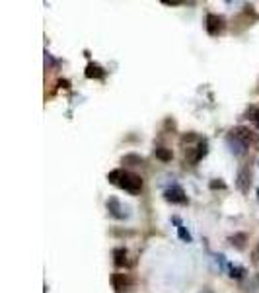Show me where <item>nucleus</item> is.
<instances>
[{
    "label": "nucleus",
    "instance_id": "1",
    "mask_svg": "<svg viewBox=\"0 0 259 293\" xmlns=\"http://www.w3.org/2000/svg\"><path fill=\"white\" fill-rule=\"evenodd\" d=\"M107 180L129 193H138L142 190V178L133 174V172H127V170H113L107 174Z\"/></svg>",
    "mask_w": 259,
    "mask_h": 293
},
{
    "label": "nucleus",
    "instance_id": "2",
    "mask_svg": "<svg viewBox=\"0 0 259 293\" xmlns=\"http://www.w3.org/2000/svg\"><path fill=\"white\" fill-rule=\"evenodd\" d=\"M226 27V20L218 14H209L207 16V31L210 36H220Z\"/></svg>",
    "mask_w": 259,
    "mask_h": 293
},
{
    "label": "nucleus",
    "instance_id": "3",
    "mask_svg": "<svg viewBox=\"0 0 259 293\" xmlns=\"http://www.w3.org/2000/svg\"><path fill=\"white\" fill-rule=\"evenodd\" d=\"M236 188L242 191V193H247L249 188H251V170L249 166H242L238 176H236Z\"/></svg>",
    "mask_w": 259,
    "mask_h": 293
},
{
    "label": "nucleus",
    "instance_id": "4",
    "mask_svg": "<svg viewBox=\"0 0 259 293\" xmlns=\"http://www.w3.org/2000/svg\"><path fill=\"white\" fill-rule=\"evenodd\" d=\"M164 200L170 204H187V196L179 186H172L164 191Z\"/></svg>",
    "mask_w": 259,
    "mask_h": 293
},
{
    "label": "nucleus",
    "instance_id": "5",
    "mask_svg": "<svg viewBox=\"0 0 259 293\" xmlns=\"http://www.w3.org/2000/svg\"><path fill=\"white\" fill-rule=\"evenodd\" d=\"M105 205H107V211H109L115 219H125V217L129 215V209H127V207H125L117 198H109Z\"/></svg>",
    "mask_w": 259,
    "mask_h": 293
},
{
    "label": "nucleus",
    "instance_id": "6",
    "mask_svg": "<svg viewBox=\"0 0 259 293\" xmlns=\"http://www.w3.org/2000/svg\"><path fill=\"white\" fill-rule=\"evenodd\" d=\"M226 145H228L230 153L236 154V156H242V154L246 153V149H247L246 143H242V141L238 139L236 135H232V133H228V137H226Z\"/></svg>",
    "mask_w": 259,
    "mask_h": 293
},
{
    "label": "nucleus",
    "instance_id": "7",
    "mask_svg": "<svg viewBox=\"0 0 259 293\" xmlns=\"http://www.w3.org/2000/svg\"><path fill=\"white\" fill-rule=\"evenodd\" d=\"M111 283H113V289H115V293H123L127 291V287H129V278L125 276V274H113L111 276Z\"/></svg>",
    "mask_w": 259,
    "mask_h": 293
},
{
    "label": "nucleus",
    "instance_id": "8",
    "mask_svg": "<svg viewBox=\"0 0 259 293\" xmlns=\"http://www.w3.org/2000/svg\"><path fill=\"white\" fill-rule=\"evenodd\" d=\"M230 133H232V135H236V137L242 141V143H246L247 147H249L251 143H255V137H253V133H251V131H249L247 127H234L232 131H230Z\"/></svg>",
    "mask_w": 259,
    "mask_h": 293
},
{
    "label": "nucleus",
    "instance_id": "9",
    "mask_svg": "<svg viewBox=\"0 0 259 293\" xmlns=\"http://www.w3.org/2000/svg\"><path fill=\"white\" fill-rule=\"evenodd\" d=\"M86 78H103L105 77V71L99 67V64H96V63H90L86 67Z\"/></svg>",
    "mask_w": 259,
    "mask_h": 293
},
{
    "label": "nucleus",
    "instance_id": "10",
    "mask_svg": "<svg viewBox=\"0 0 259 293\" xmlns=\"http://www.w3.org/2000/svg\"><path fill=\"white\" fill-rule=\"evenodd\" d=\"M127 250L125 248H115L113 250V262H115V266L117 268H123L127 266Z\"/></svg>",
    "mask_w": 259,
    "mask_h": 293
},
{
    "label": "nucleus",
    "instance_id": "11",
    "mask_svg": "<svg viewBox=\"0 0 259 293\" xmlns=\"http://www.w3.org/2000/svg\"><path fill=\"white\" fill-rule=\"evenodd\" d=\"M246 241H247L246 233H238V235H234V237H230V239H228V242H230L232 246H236L238 250H242V248L246 246Z\"/></svg>",
    "mask_w": 259,
    "mask_h": 293
},
{
    "label": "nucleus",
    "instance_id": "12",
    "mask_svg": "<svg viewBox=\"0 0 259 293\" xmlns=\"http://www.w3.org/2000/svg\"><path fill=\"white\" fill-rule=\"evenodd\" d=\"M228 270H230V278H236V280H242L246 274V270L242 266H228Z\"/></svg>",
    "mask_w": 259,
    "mask_h": 293
},
{
    "label": "nucleus",
    "instance_id": "13",
    "mask_svg": "<svg viewBox=\"0 0 259 293\" xmlns=\"http://www.w3.org/2000/svg\"><path fill=\"white\" fill-rule=\"evenodd\" d=\"M154 153H156V156H158L160 160H172V151H168V149H164V147H158Z\"/></svg>",
    "mask_w": 259,
    "mask_h": 293
},
{
    "label": "nucleus",
    "instance_id": "14",
    "mask_svg": "<svg viewBox=\"0 0 259 293\" xmlns=\"http://www.w3.org/2000/svg\"><path fill=\"white\" fill-rule=\"evenodd\" d=\"M173 221L177 223V233H179V239H181V241H185V242H191V235H189V233H187V231H185L183 227L179 225V221H177V219H173Z\"/></svg>",
    "mask_w": 259,
    "mask_h": 293
},
{
    "label": "nucleus",
    "instance_id": "15",
    "mask_svg": "<svg viewBox=\"0 0 259 293\" xmlns=\"http://www.w3.org/2000/svg\"><path fill=\"white\" fill-rule=\"evenodd\" d=\"M249 117H251V121H253V125H255V127L259 129V110H253V112H251V115H249Z\"/></svg>",
    "mask_w": 259,
    "mask_h": 293
},
{
    "label": "nucleus",
    "instance_id": "16",
    "mask_svg": "<svg viewBox=\"0 0 259 293\" xmlns=\"http://www.w3.org/2000/svg\"><path fill=\"white\" fill-rule=\"evenodd\" d=\"M210 188H212V190H216V188H226V184L220 182V180H218V182L214 180V182H210Z\"/></svg>",
    "mask_w": 259,
    "mask_h": 293
},
{
    "label": "nucleus",
    "instance_id": "17",
    "mask_svg": "<svg viewBox=\"0 0 259 293\" xmlns=\"http://www.w3.org/2000/svg\"><path fill=\"white\" fill-rule=\"evenodd\" d=\"M253 262H259V244H257V248L253 250Z\"/></svg>",
    "mask_w": 259,
    "mask_h": 293
},
{
    "label": "nucleus",
    "instance_id": "18",
    "mask_svg": "<svg viewBox=\"0 0 259 293\" xmlns=\"http://www.w3.org/2000/svg\"><path fill=\"white\" fill-rule=\"evenodd\" d=\"M199 293H214V291H212V289H209V287H203V289H201Z\"/></svg>",
    "mask_w": 259,
    "mask_h": 293
},
{
    "label": "nucleus",
    "instance_id": "19",
    "mask_svg": "<svg viewBox=\"0 0 259 293\" xmlns=\"http://www.w3.org/2000/svg\"><path fill=\"white\" fill-rule=\"evenodd\" d=\"M257 202H259V190H257Z\"/></svg>",
    "mask_w": 259,
    "mask_h": 293
}]
</instances>
